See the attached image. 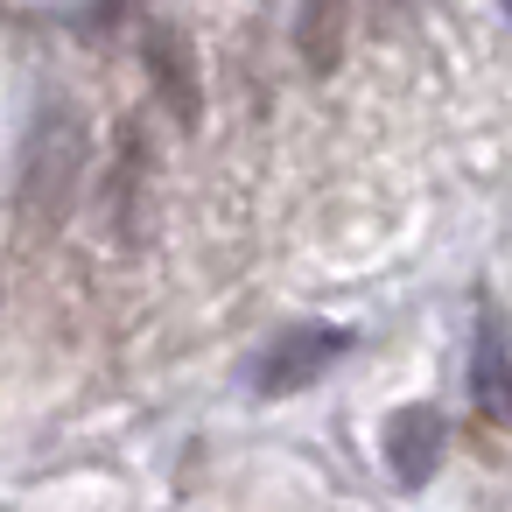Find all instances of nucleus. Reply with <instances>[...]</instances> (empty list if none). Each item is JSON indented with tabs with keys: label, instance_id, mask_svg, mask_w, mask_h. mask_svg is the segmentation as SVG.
I'll return each mask as SVG.
<instances>
[{
	"label": "nucleus",
	"instance_id": "1",
	"mask_svg": "<svg viewBox=\"0 0 512 512\" xmlns=\"http://www.w3.org/2000/svg\"><path fill=\"white\" fill-rule=\"evenodd\" d=\"M85 169H92V127L71 99H43L36 120H29V148H22V239L29 246H50L85 190Z\"/></svg>",
	"mask_w": 512,
	"mask_h": 512
},
{
	"label": "nucleus",
	"instance_id": "2",
	"mask_svg": "<svg viewBox=\"0 0 512 512\" xmlns=\"http://www.w3.org/2000/svg\"><path fill=\"white\" fill-rule=\"evenodd\" d=\"M344 351H351V330H344V323H288V330L267 337V351L246 365V379H253V393L281 400V393L316 386Z\"/></svg>",
	"mask_w": 512,
	"mask_h": 512
},
{
	"label": "nucleus",
	"instance_id": "3",
	"mask_svg": "<svg viewBox=\"0 0 512 512\" xmlns=\"http://www.w3.org/2000/svg\"><path fill=\"white\" fill-rule=\"evenodd\" d=\"M141 64H148V85H155V106H169L176 127H197L204 120V71H197V50L176 22H148L141 36Z\"/></svg>",
	"mask_w": 512,
	"mask_h": 512
},
{
	"label": "nucleus",
	"instance_id": "4",
	"mask_svg": "<svg viewBox=\"0 0 512 512\" xmlns=\"http://www.w3.org/2000/svg\"><path fill=\"white\" fill-rule=\"evenodd\" d=\"M442 442H449V421H442V407H428V400H407V407H393V414H386V470H393L407 491H421V484L435 477V463H442Z\"/></svg>",
	"mask_w": 512,
	"mask_h": 512
},
{
	"label": "nucleus",
	"instance_id": "5",
	"mask_svg": "<svg viewBox=\"0 0 512 512\" xmlns=\"http://www.w3.org/2000/svg\"><path fill=\"white\" fill-rule=\"evenodd\" d=\"M470 393L491 421H512V351H505V323L477 316V344H470Z\"/></svg>",
	"mask_w": 512,
	"mask_h": 512
},
{
	"label": "nucleus",
	"instance_id": "6",
	"mask_svg": "<svg viewBox=\"0 0 512 512\" xmlns=\"http://www.w3.org/2000/svg\"><path fill=\"white\" fill-rule=\"evenodd\" d=\"M113 211H120V225L134 232L141 225V127H120V162H113Z\"/></svg>",
	"mask_w": 512,
	"mask_h": 512
},
{
	"label": "nucleus",
	"instance_id": "7",
	"mask_svg": "<svg viewBox=\"0 0 512 512\" xmlns=\"http://www.w3.org/2000/svg\"><path fill=\"white\" fill-rule=\"evenodd\" d=\"M295 36H302V64L309 71H330L337 64V43H344V15L337 8H302L295 15Z\"/></svg>",
	"mask_w": 512,
	"mask_h": 512
}]
</instances>
